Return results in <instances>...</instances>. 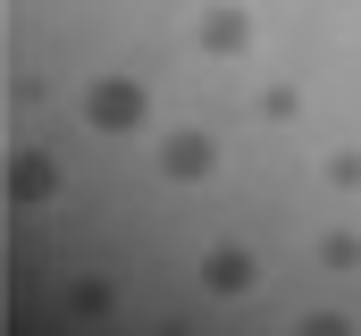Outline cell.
I'll list each match as a JSON object with an SVG mask.
<instances>
[{
    "instance_id": "2",
    "label": "cell",
    "mask_w": 361,
    "mask_h": 336,
    "mask_svg": "<svg viewBox=\"0 0 361 336\" xmlns=\"http://www.w3.org/2000/svg\"><path fill=\"white\" fill-rule=\"evenodd\" d=\"M210 168H219L210 126H169V135H160V176H169V185H202Z\"/></svg>"
},
{
    "instance_id": "1",
    "label": "cell",
    "mask_w": 361,
    "mask_h": 336,
    "mask_svg": "<svg viewBox=\"0 0 361 336\" xmlns=\"http://www.w3.org/2000/svg\"><path fill=\"white\" fill-rule=\"evenodd\" d=\"M143 109H152V92H143L135 76H92L85 84V126L92 135H135Z\"/></svg>"
},
{
    "instance_id": "7",
    "label": "cell",
    "mask_w": 361,
    "mask_h": 336,
    "mask_svg": "<svg viewBox=\"0 0 361 336\" xmlns=\"http://www.w3.org/2000/svg\"><path fill=\"white\" fill-rule=\"evenodd\" d=\"M319 260H328V269H353V260H361V236H345V227H336V236L319 244Z\"/></svg>"
},
{
    "instance_id": "5",
    "label": "cell",
    "mask_w": 361,
    "mask_h": 336,
    "mask_svg": "<svg viewBox=\"0 0 361 336\" xmlns=\"http://www.w3.org/2000/svg\"><path fill=\"white\" fill-rule=\"evenodd\" d=\"M8 193H17V202H51V193H59V160H51V152H17V160H8Z\"/></svg>"
},
{
    "instance_id": "6",
    "label": "cell",
    "mask_w": 361,
    "mask_h": 336,
    "mask_svg": "<svg viewBox=\"0 0 361 336\" xmlns=\"http://www.w3.org/2000/svg\"><path fill=\"white\" fill-rule=\"evenodd\" d=\"M109 303H118V286H109V277H76V286H68V311H85V320H101Z\"/></svg>"
},
{
    "instance_id": "4",
    "label": "cell",
    "mask_w": 361,
    "mask_h": 336,
    "mask_svg": "<svg viewBox=\"0 0 361 336\" xmlns=\"http://www.w3.org/2000/svg\"><path fill=\"white\" fill-rule=\"evenodd\" d=\"M202 51L210 59H244L252 51V17L244 8H202Z\"/></svg>"
},
{
    "instance_id": "8",
    "label": "cell",
    "mask_w": 361,
    "mask_h": 336,
    "mask_svg": "<svg viewBox=\"0 0 361 336\" xmlns=\"http://www.w3.org/2000/svg\"><path fill=\"white\" fill-rule=\"evenodd\" d=\"M328 185H361V152H336L328 160Z\"/></svg>"
},
{
    "instance_id": "3",
    "label": "cell",
    "mask_w": 361,
    "mask_h": 336,
    "mask_svg": "<svg viewBox=\"0 0 361 336\" xmlns=\"http://www.w3.org/2000/svg\"><path fill=\"white\" fill-rule=\"evenodd\" d=\"M202 286H210L219 303H227V294H252V286H261V260L244 244H210L202 252Z\"/></svg>"
}]
</instances>
